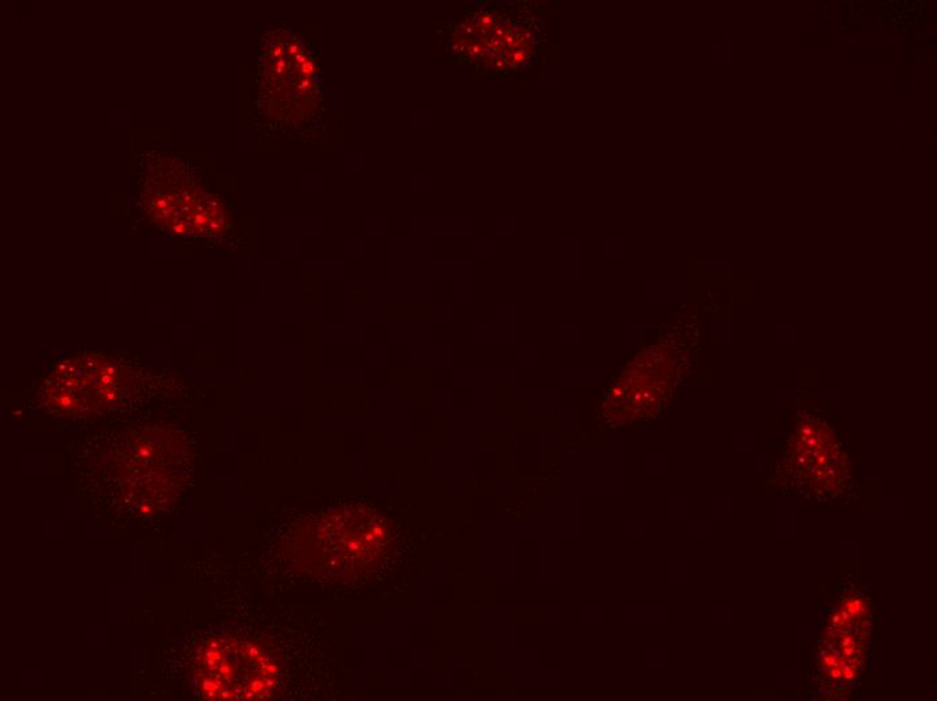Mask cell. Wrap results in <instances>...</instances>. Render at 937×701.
<instances>
[{
    "mask_svg": "<svg viewBox=\"0 0 937 701\" xmlns=\"http://www.w3.org/2000/svg\"><path fill=\"white\" fill-rule=\"evenodd\" d=\"M392 532L366 509H339L304 522L292 533L294 566L332 581H352L371 572L391 548Z\"/></svg>",
    "mask_w": 937,
    "mask_h": 701,
    "instance_id": "cell-1",
    "label": "cell"
},
{
    "mask_svg": "<svg viewBox=\"0 0 937 701\" xmlns=\"http://www.w3.org/2000/svg\"><path fill=\"white\" fill-rule=\"evenodd\" d=\"M290 53H291V55H295V53H298V47L291 46Z\"/></svg>",
    "mask_w": 937,
    "mask_h": 701,
    "instance_id": "cell-4",
    "label": "cell"
},
{
    "mask_svg": "<svg viewBox=\"0 0 937 701\" xmlns=\"http://www.w3.org/2000/svg\"><path fill=\"white\" fill-rule=\"evenodd\" d=\"M278 675V665L259 645L231 635L209 638L194 661L196 687L208 700L267 699Z\"/></svg>",
    "mask_w": 937,
    "mask_h": 701,
    "instance_id": "cell-2",
    "label": "cell"
},
{
    "mask_svg": "<svg viewBox=\"0 0 937 701\" xmlns=\"http://www.w3.org/2000/svg\"><path fill=\"white\" fill-rule=\"evenodd\" d=\"M302 69H303V74H306V75L313 74L314 65L312 63H304Z\"/></svg>",
    "mask_w": 937,
    "mask_h": 701,
    "instance_id": "cell-3",
    "label": "cell"
}]
</instances>
